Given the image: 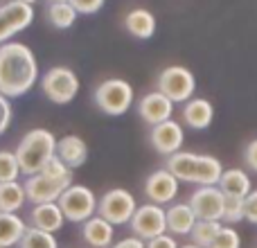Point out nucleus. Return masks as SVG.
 <instances>
[{
  "label": "nucleus",
  "mask_w": 257,
  "mask_h": 248,
  "mask_svg": "<svg viewBox=\"0 0 257 248\" xmlns=\"http://www.w3.org/2000/svg\"><path fill=\"white\" fill-rule=\"evenodd\" d=\"M39 81V63L25 43L0 45V95L16 99L27 95Z\"/></svg>",
  "instance_id": "1"
},
{
  "label": "nucleus",
  "mask_w": 257,
  "mask_h": 248,
  "mask_svg": "<svg viewBox=\"0 0 257 248\" xmlns=\"http://www.w3.org/2000/svg\"><path fill=\"white\" fill-rule=\"evenodd\" d=\"M165 169H169L178 181L194 183L199 187L219 185L223 174V165L219 158L208 154H192V151H178L169 156Z\"/></svg>",
  "instance_id": "2"
},
{
  "label": "nucleus",
  "mask_w": 257,
  "mask_h": 248,
  "mask_svg": "<svg viewBox=\"0 0 257 248\" xmlns=\"http://www.w3.org/2000/svg\"><path fill=\"white\" fill-rule=\"evenodd\" d=\"M57 136L48 129H32L21 138L16 145V160L21 165V174L34 176L41 174L43 167L57 156Z\"/></svg>",
  "instance_id": "3"
},
{
  "label": "nucleus",
  "mask_w": 257,
  "mask_h": 248,
  "mask_svg": "<svg viewBox=\"0 0 257 248\" xmlns=\"http://www.w3.org/2000/svg\"><path fill=\"white\" fill-rule=\"evenodd\" d=\"M95 106L102 113L111 117H120L131 108L133 104V86L124 79H106L102 84H97L93 93Z\"/></svg>",
  "instance_id": "4"
},
{
  "label": "nucleus",
  "mask_w": 257,
  "mask_h": 248,
  "mask_svg": "<svg viewBox=\"0 0 257 248\" xmlns=\"http://www.w3.org/2000/svg\"><path fill=\"white\" fill-rule=\"evenodd\" d=\"M156 86H158L156 90H160L174 104H185L194 97L196 79H194V72L187 70L185 66H167L160 70Z\"/></svg>",
  "instance_id": "5"
},
{
  "label": "nucleus",
  "mask_w": 257,
  "mask_h": 248,
  "mask_svg": "<svg viewBox=\"0 0 257 248\" xmlns=\"http://www.w3.org/2000/svg\"><path fill=\"white\" fill-rule=\"evenodd\" d=\"M97 196L90 187L86 185H75L72 183L66 192L61 194V199L57 201L59 208H61L66 221L72 223H86L90 217L97 214Z\"/></svg>",
  "instance_id": "6"
},
{
  "label": "nucleus",
  "mask_w": 257,
  "mask_h": 248,
  "mask_svg": "<svg viewBox=\"0 0 257 248\" xmlns=\"http://www.w3.org/2000/svg\"><path fill=\"white\" fill-rule=\"evenodd\" d=\"M45 97L54 104H70L79 93V77L66 66H54L41 77Z\"/></svg>",
  "instance_id": "7"
},
{
  "label": "nucleus",
  "mask_w": 257,
  "mask_h": 248,
  "mask_svg": "<svg viewBox=\"0 0 257 248\" xmlns=\"http://www.w3.org/2000/svg\"><path fill=\"white\" fill-rule=\"evenodd\" d=\"M138 210L136 196L128 190H122V187H113L108 190L102 199L97 201V214L102 219H106L113 226H124L133 219Z\"/></svg>",
  "instance_id": "8"
},
{
  "label": "nucleus",
  "mask_w": 257,
  "mask_h": 248,
  "mask_svg": "<svg viewBox=\"0 0 257 248\" xmlns=\"http://www.w3.org/2000/svg\"><path fill=\"white\" fill-rule=\"evenodd\" d=\"M128 228H131L133 237H138L142 241H149L154 237H160L167 232V212H165L163 205H156V203L138 205L133 219L128 221Z\"/></svg>",
  "instance_id": "9"
},
{
  "label": "nucleus",
  "mask_w": 257,
  "mask_h": 248,
  "mask_svg": "<svg viewBox=\"0 0 257 248\" xmlns=\"http://www.w3.org/2000/svg\"><path fill=\"white\" fill-rule=\"evenodd\" d=\"M223 192L219 190V185H205L196 187L190 194V208L194 210L199 221H221L223 219Z\"/></svg>",
  "instance_id": "10"
},
{
  "label": "nucleus",
  "mask_w": 257,
  "mask_h": 248,
  "mask_svg": "<svg viewBox=\"0 0 257 248\" xmlns=\"http://www.w3.org/2000/svg\"><path fill=\"white\" fill-rule=\"evenodd\" d=\"M25 196L32 205H41V203H57L61 199V194L70 187V183H61L48 178L45 174H34V176H27L25 183Z\"/></svg>",
  "instance_id": "11"
},
{
  "label": "nucleus",
  "mask_w": 257,
  "mask_h": 248,
  "mask_svg": "<svg viewBox=\"0 0 257 248\" xmlns=\"http://www.w3.org/2000/svg\"><path fill=\"white\" fill-rule=\"evenodd\" d=\"M178 183L181 181L169 169H156L145 181V196L149 199V203L167 205L178 196Z\"/></svg>",
  "instance_id": "12"
},
{
  "label": "nucleus",
  "mask_w": 257,
  "mask_h": 248,
  "mask_svg": "<svg viewBox=\"0 0 257 248\" xmlns=\"http://www.w3.org/2000/svg\"><path fill=\"white\" fill-rule=\"evenodd\" d=\"M149 142L160 156H174L181 151L185 142V131L176 120H167L163 124H156L149 131Z\"/></svg>",
  "instance_id": "13"
},
{
  "label": "nucleus",
  "mask_w": 257,
  "mask_h": 248,
  "mask_svg": "<svg viewBox=\"0 0 257 248\" xmlns=\"http://www.w3.org/2000/svg\"><path fill=\"white\" fill-rule=\"evenodd\" d=\"M138 115L147 124H151V127L163 124V122L172 120L174 102L169 97H165L160 90H151V93L142 95V99L138 102Z\"/></svg>",
  "instance_id": "14"
},
{
  "label": "nucleus",
  "mask_w": 257,
  "mask_h": 248,
  "mask_svg": "<svg viewBox=\"0 0 257 248\" xmlns=\"http://www.w3.org/2000/svg\"><path fill=\"white\" fill-rule=\"evenodd\" d=\"M30 223L36 230H43L54 235L57 230H61L63 223H66V217H63L59 203H41L34 205L30 212Z\"/></svg>",
  "instance_id": "15"
},
{
  "label": "nucleus",
  "mask_w": 257,
  "mask_h": 248,
  "mask_svg": "<svg viewBox=\"0 0 257 248\" xmlns=\"http://www.w3.org/2000/svg\"><path fill=\"white\" fill-rule=\"evenodd\" d=\"M81 235L84 241L90 248H108L113 246V237H115V226L102 219L99 214L90 217L86 223H81Z\"/></svg>",
  "instance_id": "16"
},
{
  "label": "nucleus",
  "mask_w": 257,
  "mask_h": 248,
  "mask_svg": "<svg viewBox=\"0 0 257 248\" xmlns=\"http://www.w3.org/2000/svg\"><path fill=\"white\" fill-rule=\"evenodd\" d=\"M214 120V106L205 97H192L183 106V122L194 131H203Z\"/></svg>",
  "instance_id": "17"
},
{
  "label": "nucleus",
  "mask_w": 257,
  "mask_h": 248,
  "mask_svg": "<svg viewBox=\"0 0 257 248\" xmlns=\"http://www.w3.org/2000/svg\"><path fill=\"white\" fill-rule=\"evenodd\" d=\"M165 212H167V232L176 237L192 235L196 221H199L190 203H172Z\"/></svg>",
  "instance_id": "18"
},
{
  "label": "nucleus",
  "mask_w": 257,
  "mask_h": 248,
  "mask_svg": "<svg viewBox=\"0 0 257 248\" xmlns=\"http://www.w3.org/2000/svg\"><path fill=\"white\" fill-rule=\"evenodd\" d=\"M57 156L70 169H77L81 165H86V160H88V145L79 136H66L57 142Z\"/></svg>",
  "instance_id": "19"
},
{
  "label": "nucleus",
  "mask_w": 257,
  "mask_h": 248,
  "mask_svg": "<svg viewBox=\"0 0 257 248\" xmlns=\"http://www.w3.org/2000/svg\"><path fill=\"white\" fill-rule=\"evenodd\" d=\"M219 190L223 192V196H237V199H246L253 192V181L244 169H223L221 181H219Z\"/></svg>",
  "instance_id": "20"
},
{
  "label": "nucleus",
  "mask_w": 257,
  "mask_h": 248,
  "mask_svg": "<svg viewBox=\"0 0 257 248\" xmlns=\"http://www.w3.org/2000/svg\"><path fill=\"white\" fill-rule=\"evenodd\" d=\"M124 27L131 36H136V39H140V41H147L156 34V16L149 9H142V7L131 9L124 16Z\"/></svg>",
  "instance_id": "21"
},
{
  "label": "nucleus",
  "mask_w": 257,
  "mask_h": 248,
  "mask_svg": "<svg viewBox=\"0 0 257 248\" xmlns=\"http://www.w3.org/2000/svg\"><path fill=\"white\" fill-rule=\"evenodd\" d=\"M0 14L7 18L14 32L27 30L34 21V7L27 3H21V0H7L5 5H0Z\"/></svg>",
  "instance_id": "22"
},
{
  "label": "nucleus",
  "mask_w": 257,
  "mask_h": 248,
  "mask_svg": "<svg viewBox=\"0 0 257 248\" xmlns=\"http://www.w3.org/2000/svg\"><path fill=\"white\" fill-rule=\"evenodd\" d=\"M27 228L30 226H25V221L18 214L0 212V248L18 246Z\"/></svg>",
  "instance_id": "23"
},
{
  "label": "nucleus",
  "mask_w": 257,
  "mask_h": 248,
  "mask_svg": "<svg viewBox=\"0 0 257 248\" xmlns=\"http://www.w3.org/2000/svg\"><path fill=\"white\" fill-rule=\"evenodd\" d=\"M25 187L23 183H0V212H12L16 214L18 210L25 205Z\"/></svg>",
  "instance_id": "24"
},
{
  "label": "nucleus",
  "mask_w": 257,
  "mask_h": 248,
  "mask_svg": "<svg viewBox=\"0 0 257 248\" xmlns=\"http://www.w3.org/2000/svg\"><path fill=\"white\" fill-rule=\"evenodd\" d=\"M45 16L52 23V27H57V30H68V27L75 25L79 14L75 12V7H72L70 3H48Z\"/></svg>",
  "instance_id": "25"
},
{
  "label": "nucleus",
  "mask_w": 257,
  "mask_h": 248,
  "mask_svg": "<svg viewBox=\"0 0 257 248\" xmlns=\"http://www.w3.org/2000/svg\"><path fill=\"white\" fill-rule=\"evenodd\" d=\"M223 223L221 221H196L194 230H192V244L201 248H210L217 239V235L221 232Z\"/></svg>",
  "instance_id": "26"
},
{
  "label": "nucleus",
  "mask_w": 257,
  "mask_h": 248,
  "mask_svg": "<svg viewBox=\"0 0 257 248\" xmlns=\"http://www.w3.org/2000/svg\"><path fill=\"white\" fill-rule=\"evenodd\" d=\"M18 248H59V244H57V239H54V235L36 230V228L30 226L25 230V235H23Z\"/></svg>",
  "instance_id": "27"
},
{
  "label": "nucleus",
  "mask_w": 257,
  "mask_h": 248,
  "mask_svg": "<svg viewBox=\"0 0 257 248\" xmlns=\"http://www.w3.org/2000/svg\"><path fill=\"white\" fill-rule=\"evenodd\" d=\"M21 176V165L14 151H0V183H14Z\"/></svg>",
  "instance_id": "28"
},
{
  "label": "nucleus",
  "mask_w": 257,
  "mask_h": 248,
  "mask_svg": "<svg viewBox=\"0 0 257 248\" xmlns=\"http://www.w3.org/2000/svg\"><path fill=\"white\" fill-rule=\"evenodd\" d=\"M41 174H45L48 178H54V181L70 183V185H72V169L68 167V165L59 158V156H54V158L43 167V172H41Z\"/></svg>",
  "instance_id": "29"
},
{
  "label": "nucleus",
  "mask_w": 257,
  "mask_h": 248,
  "mask_svg": "<svg viewBox=\"0 0 257 248\" xmlns=\"http://www.w3.org/2000/svg\"><path fill=\"white\" fill-rule=\"evenodd\" d=\"M244 219V199H237V196H226L223 201V219L226 223H239Z\"/></svg>",
  "instance_id": "30"
},
{
  "label": "nucleus",
  "mask_w": 257,
  "mask_h": 248,
  "mask_svg": "<svg viewBox=\"0 0 257 248\" xmlns=\"http://www.w3.org/2000/svg\"><path fill=\"white\" fill-rule=\"evenodd\" d=\"M210 248H241V235L232 226H223Z\"/></svg>",
  "instance_id": "31"
},
{
  "label": "nucleus",
  "mask_w": 257,
  "mask_h": 248,
  "mask_svg": "<svg viewBox=\"0 0 257 248\" xmlns=\"http://www.w3.org/2000/svg\"><path fill=\"white\" fill-rule=\"evenodd\" d=\"M14 120V106H12V99L0 95V136L9 129V124Z\"/></svg>",
  "instance_id": "32"
},
{
  "label": "nucleus",
  "mask_w": 257,
  "mask_h": 248,
  "mask_svg": "<svg viewBox=\"0 0 257 248\" xmlns=\"http://www.w3.org/2000/svg\"><path fill=\"white\" fill-rule=\"evenodd\" d=\"M104 3L106 0H70V5L75 7V12L77 14H97L99 9L104 7Z\"/></svg>",
  "instance_id": "33"
},
{
  "label": "nucleus",
  "mask_w": 257,
  "mask_h": 248,
  "mask_svg": "<svg viewBox=\"0 0 257 248\" xmlns=\"http://www.w3.org/2000/svg\"><path fill=\"white\" fill-rule=\"evenodd\" d=\"M244 219L257 226V190H253L244 199Z\"/></svg>",
  "instance_id": "34"
},
{
  "label": "nucleus",
  "mask_w": 257,
  "mask_h": 248,
  "mask_svg": "<svg viewBox=\"0 0 257 248\" xmlns=\"http://www.w3.org/2000/svg\"><path fill=\"white\" fill-rule=\"evenodd\" d=\"M147 248H181L176 241V237L174 235H160V237H154V239L147 241Z\"/></svg>",
  "instance_id": "35"
},
{
  "label": "nucleus",
  "mask_w": 257,
  "mask_h": 248,
  "mask_svg": "<svg viewBox=\"0 0 257 248\" xmlns=\"http://www.w3.org/2000/svg\"><path fill=\"white\" fill-rule=\"evenodd\" d=\"M244 163H246V167H248L250 172L257 174V138L246 145V149H244Z\"/></svg>",
  "instance_id": "36"
},
{
  "label": "nucleus",
  "mask_w": 257,
  "mask_h": 248,
  "mask_svg": "<svg viewBox=\"0 0 257 248\" xmlns=\"http://www.w3.org/2000/svg\"><path fill=\"white\" fill-rule=\"evenodd\" d=\"M14 34H16V32L12 30V25H9V23H7V18H5L3 14H0V45L9 43Z\"/></svg>",
  "instance_id": "37"
},
{
  "label": "nucleus",
  "mask_w": 257,
  "mask_h": 248,
  "mask_svg": "<svg viewBox=\"0 0 257 248\" xmlns=\"http://www.w3.org/2000/svg\"><path fill=\"white\" fill-rule=\"evenodd\" d=\"M113 248H147V241L138 239V237H124L117 244H113Z\"/></svg>",
  "instance_id": "38"
},
{
  "label": "nucleus",
  "mask_w": 257,
  "mask_h": 248,
  "mask_svg": "<svg viewBox=\"0 0 257 248\" xmlns=\"http://www.w3.org/2000/svg\"><path fill=\"white\" fill-rule=\"evenodd\" d=\"M181 248H201V246H196V244H185V246H181Z\"/></svg>",
  "instance_id": "39"
},
{
  "label": "nucleus",
  "mask_w": 257,
  "mask_h": 248,
  "mask_svg": "<svg viewBox=\"0 0 257 248\" xmlns=\"http://www.w3.org/2000/svg\"><path fill=\"white\" fill-rule=\"evenodd\" d=\"M48 3H70V0H48Z\"/></svg>",
  "instance_id": "40"
},
{
  "label": "nucleus",
  "mask_w": 257,
  "mask_h": 248,
  "mask_svg": "<svg viewBox=\"0 0 257 248\" xmlns=\"http://www.w3.org/2000/svg\"><path fill=\"white\" fill-rule=\"evenodd\" d=\"M21 3H27V5H34L36 0H21Z\"/></svg>",
  "instance_id": "41"
}]
</instances>
